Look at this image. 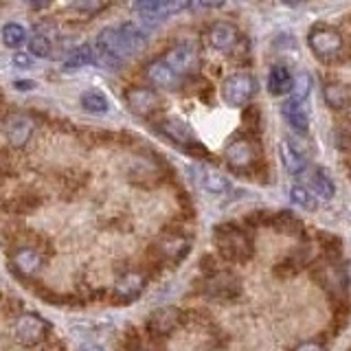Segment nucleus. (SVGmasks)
<instances>
[{
    "label": "nucleus",
    "instance_id": "f257e3e1",
    "mask_svg": "<svg viewBox=\"0 0 351 351\" xmlns=\"http://www.w3.org/2000/svg\"><path fill=\"white\" fill-rule=\"evenodd\" d=\"M147 44V33L136 22H123L119 27H106L95 40L97 64L106 69H121L128 58Z\"/></svg>",
    "mask_w": 351,
    "mask_h": 351
},
{
    "label": "nucleus",
    "instance_id": "f03ea898",
    "mask_svg": "<svg viewBox=\"0 0 351 351\" xmlns=\"http://www.w3.org/2000/svg\"><path fill=\"white\" fill-rule=\"evenodd\" d=\"M215 241H217L219 252H222L228 261H246L252 252L248 235L235 226H219L215 230Z\"/></svg>",
    "mask_w": 351,
    "mask_h": 351
},
{
    "label": "nucleus",
    "instance_id": "7ed1b4c3",
    "mask_svg": "<svg viewBox=\"0 0 351 351\" xmlns=\"http://www.w3.org/2000/svg\"><path fill=\"white\" fill-rule=\"evenodd\" d=\"M257 90V82L255 77H250L246 73H235V75H228L226 80L219 86V93H222L224 104L230 108H244L252 95Z\"/></svg>",
    "mask_w": 351,
    "mask_h": 351
},
{
    "label": "nucleus",
    "instance_id": "20e7f679",
    "mask_svg": "<svg viewBox=\"0 0 351 351\" xmlns=\"http://www.w3.org/2000/svg\"><path fill=\"white\" fill-rule=\"evenodd\" d=\"M307 44L312 53L321 60H332L343 51V36L340 31L329 25H314L307 33Z\"/></svg>",
    "mask_w": 351,
    "mask_h": 351
},
{
    "label": "nucleus",
    "instance_id": "39448f33",
    "mask_svg": "<svg viewBox=\"0 0 351 351\" xmlns=\"http://www.w3.org/2000/svg\"><path fill=\"white\" fill-rule=\"evenodd\" d=\"M51 325L40 314L25 312L14 321V338L25 347H36L49 336Z\"/></svg>",
    "mask_w": 351,
    "mask_h": 351
},
{
    "label": "nucleus",
    "instance_id": "423d86ee",
    "mask_svg": "<svg viewBox=\"0 0 351 351\" xmlns=\"http://www.w3.org/2000/svg\"><path fill=\"white\" fill-rule=\"evenodd\" d=\"M125 104L136 117H152L162 106L160 95L147 86H132L125 90Z\"/></svg>",
    "mask_w": 351,
    "mask_h": 351
},
{
    "label": "nucleus",
    "instance_id": "0eeeda50",
    "mask_svg": "<svg viewBox=\"0 0 351 351\" xmlns=\"http://www.w3.org/2000/svg\"><path fill=\"white\" fill-rule=\"evenodd\" d=\"M36 132V119L27 112H11L5 119V136L11 147H25Z\"/></svg>",
    "mask_w": 351,
    "mask_h": 351
},
{
    "label": "nucleus",
    "instance_id": "6e6552de",
    "mask_svg": "<svg viewBox=\"0 0 351 351\" xmlns=\"http://www.w3.org/2000/svg\"><path fill=\"white\" fill-rule=\"evenodd\" d=\"M162 60L182 77V75H189L197 69V64H200V55H197V49L193 47V44L180 42L165 53Z\"/></svg>",
    "mask_w": 351,
    "mask_h": 351
},
{
    "label": "nucleus",
    "instance_id": "1a4fd4ad",
    "mask_svg": "<svg viewBox=\"0 0 351 351\" xmlns=\"http://www.w3.org/2000/svg\"><path fill=\"white\" fill-rule=\"evenodd\" d=\"M11 266L14 270L20 274V277L25 279H33L38 277L44 268V257L38 248L33 246H20L14 250V255H11Z\"/></svg>",
    "mask_w": 351,
    "mask_h": 351
},
{
    "label": "nucleus",
    "instance_id": "9d476101",
    "mask_svg": "<svg viewBox=\"0 0 351 351\" xmlns=\"http://www.w3.org/2000/svg\"><path fill=\"white\" fill-rule=\"evenodd\" d=\"M145 80L152 86L162 88V90H176V88L180 86L182 77L176 73L162 58H156L145 64Z\"/></svg>",
    "mask_w": 351,
    "mask_h": 351
},
{
    "label": "nucleus",
    "instance_id": "9b49d317",
    "mask_svg": "<svg viewBox=\"0 0 351 351\" xmlns=\"http://www.w3.org/2000/svg\"><path fill=\"white\" fill-rule=\"evenodd\" d=\"M158 130L162 132L165 136L169 141H173L176 145H195V134H193V128L186 123V121L178 119V117H169V119H162L158 123Z\"/></svg>",
    "mask_w": 351,
    "mask_h": 351
},
{
    "label": "nucleus",
    "instance_id": "f8f14e48",
    "mask_svg": "<svg viewBox=\"0 0 351 351\" xmlns=\"http://www.w3.org/2000/svg\"><path fill=\"white\" fill-rule=\"evenodd\" d=\"M204 290L208 296H213V299H233V296L239 294V279L233 277L230 272H217L213 274L211 279L206 281Z\"/></svg>",
    "mask_w": 351,
    "mask_h": 351
},
{
    "label": "nucleus",
    "instance_id": "ddd939ff",
    "mask_svg": "<svg viewBox=\"0 0 351 351\" xmlns=\"http://www.w3.org/2000/svg\"><path fill=\"white\" fill-rule=\"evenodd\" d=\"M237 29L230 25V22H213L206 31V40L215 51H230L237 44Z\"/></svg>",
    "mask_w": 351,
    "mask_h": 351
},
{
    "label": "nucleus",
    "instance_id": "4468645a",
    "mask_svg": "<svg viewBox=\"0 0 351 351\" xmlns=\"http://www.w3.org/2000/svg\"><path fill=\"white\" fill-rule=\"evenodd\" d=\"M184 3H169V0H147V3H138L134 9L143 16V20H165L173 14L184 9Z\"/></svg>",
    "mask_w": 351,
    "mask_h": 351
},
{
    "label": "nucleus",
    "instance_id": "2eb2a0df",
    "mask_svg": "<svg viewBox=\"0 0 351 351\" xmlns=\"http://www.w3.org/2000/svg\"><path fill=\"white\" fill-rule=\"evenodd\" d=\"M191 171L195 176V180L200 182L202 189L208 191V193L222 195V193H226L230 189V182L224 178L222 173L208 169V167H204V165H195V167H191Z\"/></svg>",
    "mask_w": 351,
    "mask_h": 351
},
{
    "label": "nucleus",
    "instance_id": "dca6fc26",
    "mask_svg": "<svg viewBox=\"0 0 351 351\" xmlns=\"http://www.w3.org/2000/svg\"><path fill=\"white\" fill-rule=\"evenodd\" d=\"M145 288V277L136 270H128L114 281V294L119 299H136V296Z\"/></svg>",
    "mask_w": 351,
    "mask_h": 351
},
{
    "label": "nucleus",
    "instance_id": "f3484780",
    "mask_svg": "<svg viewBox=\"0 0 351 351\" xmlns=\"http://www.w3.org/2000/svg\"><path fill=\"white\" fill-rule=\"evenodd\" d=\"M281 117L285 119V123L296 132H307V128H310V117L305 112L303 101H296L292 97L285 99L281 104Z\"/></svg>",
    "mask_w": 351,
    "mask_h": 351
},
{
    "label": "nucleus",
    "instance_id": "a211bd4d",
    "mask_svg": "<svg viewBox=\"0 0 351 351\" xmlns=\"http://www.w3.org/2000/svg\"><path fill=\"white\" fill-rule=\"evenodd\" d=\"M180 323V312L176 310V307H160V310H156L152 316H149V332L154 334H171L176 327H178Z\"/></svg>",
    "mask_w": 351,
    "mask_h": 351
},
{
    "label": "nucleus",
    "instance_id": "6ab92c4d",
    "mask_svg": "<svg viewBox=\"0 0 351 351\" xmlns=\"http://www.w3.org/2000/svg\"><path fill=\"white\" fill-rule=\"evenodd\" d=\"M279 152H281V160H283L285 171H290L292 176H296V173H303V171L307 169V158H305V154H303L299 147H296L290 138H285V141L281 143Z\"/></svg>",
    "mask_w": 351,
    "mask_h": 351
},
{
    "label": "nucleus",
    "instance_id": "aec40b11",
    "mask_svg": "<svg viewBox=\"0 0 351 351\" xmlns=\"http://www.w3.org/2000/svg\"><path fill=\"white\" fill-rule=\"evenodd\" d=\"M224 158L233 165V167H246V165L252 162V158H255V149H252V145L248 141H230L226 149H224Z\"/></svg>",
    "mask_w": 351,
    "mask_h": 351
},
{
    "label": "nucleus",
    "instance_id": "412c9836",
    "mask_svg": "<svg viewBox=\"0 0 351 351\" xmlns=\"http://www.w3.org/2000/svg\"><path fill=\"white\" fill-rule=\"evenodd\" d=\"M158 252H160L162 259L178 261L186 255V252H189V239L182 237V235H167V237L160 239Z\"/></svg>",
    "mask_w": 351,
    "mask_h": 351
},
{
    "label": "nucleus",
    "instance_id": "4be33fe9",
    "mask_svg": "<svg viewBox=\"0 0 351 351\" xmlns=\"http://www.w3.org/2000/svg\"><path fill=\"white\" fill-rule=\"evenodd\" d=\"M90 64H97V55H95V47L93 44H80V47H75L69 58L64 60V71H77V69H84V66H90Z\"/></svg>",
    "mask_w": 351,
    "mask_h": 351
},
{
    "label": "nucleus",
    "instance_id": "5701e85b",
    "mask_svg": "<svg viewBox=\"0 0 351 351\" xmlns=\"http://www.w3.org/2000/svg\"><path fill=\"white\" fill-rule=\"evenodd\" d=\"M307 189L314 193V197H323V200H329V197H334L336 193L332 178L321 169H314L307 173Z\"/></svg>",
    "mask_w": 351,
    "mask_h": 351
},
{
    "label": "nucleus",
    "instance_id": "b1692460",
    "mask_svg": "<svg viewBox=\"0 0 351 351\" xmlns=\"http://www.w3.org/2000/svg\"><path fill=\"white\" fill-rule=\"evenodd\" d=\"M268 88L272 95H285V93H292L294 88V77L288 71V66H272V71L268 75Z\"/></svg>",
    "mask_w": 351,
    "mask_h": 351
},
{
    "label": "nucleus",
    "instance_id": "393cba45",
    "mask_svg": "<svg viewBox=\"0 0 351 351\" xmlns=\"http://www.w3.org/2000/svg\"><path fill=\"white\" fill-rule=\"evenodd\" d=\"M323 99H325V104H327L329 108L343 110V108L349 106L351 95H349V88H347V86L338 84V82H329V84H325V88H323Z\"/></svg>",
    "mask_w": 351,
    "mask_h": 351
},
{
    "label": "nucleus",
    "instance_id": "a878e982",
    "mask_svg": "<svg viewBox=\"0 0 351 351\" xmlns=\"http://www.w3.org/2000/svg\"><path fill=\"white\" fill-rule=\"evenodd\" d=\"M27 47H29V53L33 55V58L47 60V58H51V53H53V49H55V44H53V38L49 36V33L40 27V29L29 38V44H27Z\"/></svg>",
    "mask_w": 351,
    "mask_h": 351
},
{
    "label": "nucleus",
    "instance_id": "bb28decb",
    "mask_svg": "<svg viewBox=\"0 0 351 351\" xmlns=\"http://www.w3.org/2000/svg\"><path fill=\"white\" fill-rule=\"evenodd\" d=\"M0 38H3V44L9 49H20V47H25V44H29V33L25 27L18 25V22H7L3 31H0Z\"/></svg>",
    "mask_w": 351,
    "mask_h": 351
},
{
    "label": "nucleus",
    "instance_id": "cd10ccee",
    "mask_svg": "<svg viewBox=\"0 0 351 351\" xmlns=\"http://www.w3.org/2000/svg\"><path fill=\"white\" fill-rule=\"evenodd\" d=\"M82 108L90 114H106L110 110V101L104 93L99 90H86L82 95Z\"/></svg>",
    "mask_w": 351,
    "mask_h": 351
},
{
    "label": "nucleus",
    "instance_id": "c85d7f7f",
    "mask_svg": "<svg viewBox=\"0 0 351 351\" xmlns=\"http://www.w3.org/2000/svg\"><path fill=\"white\" fill-rule=\"evenodd\" d=\"M290 200L296 206H301L303 211H314V208H316V197H314V193L307 189V186H303V184H294L292 186V189H290Z\"/></svg>",
    "mask_w": 351,
    "mask_h": 351
},
{
    "label": "nucleus",
    "instance_id": "c756f323",
    "mask_svg": "<svg viewBox=\"0 0 351 351\" xmlns=\"http://www.w3.org/2000/svg\"><path fill=\"white\" fill-rule=\"evenodd\" d=\"M310 88H312V80L307 73H301L299 77L294 80V88H292V99L296 101H303V99L310 95Z\"/></svg>",
    "mask_w": 351,
    "mask_h": 351
},
{
    "label": "nucleus",
    "instance_id": "7c9ffc66",
    "mask_svg": "<svg viewBox=\"0 0 351 351\" xmlns=\"http://www.w3.org/2000/svg\"><path fill=\"white\" fill-rule=\"evenodd\" d=\"M73 9H77V11H84V14H88V16H93V14H97V11H101V9H106V5L104 3H75V5H71Z\"/></svg>",
    "mask_w": 351,
    "mask_h": 351
},
{
    "label": "nucleus",
    "instance_id": "2f4dec72",
    "mask_svg": "<svg viewBox=\"0 0 351 351\" xmlns=\"http://www.w3.org/2000/svg\"><path fill=\"white\" fill-rule=\"evenodd\" d=\"M294 351H323V345L316 343V340H305V343L296 345Z\"/></svg>",
    "mask_w": 351,
    "mask_h": 351
},
{
    "label": "nucleus",
    "instance_id": "473e14b6",
    "mask_svg": "<svg viewBox=\"0 0 351 351\" xmlns=\"http://www.w3.org/2000/svg\"><path fill=\"white\" fill-rule=\"evenodd\" d=\"M14 88H16V90L27 93V90H33V88H36V82H31V80H16Z\"/></svg>",
    "mask_w": 351,
    "mask_h": 351
},
{
    "label": "nucleus",
    "instance_id": "72a5a7b5",
    "mask_svg": "<svg viewBox=\"0 0 351 351\" xmlns=\"http://www.w3.org/2000/svg\"><path fill=\"white\" fill-rule=\"evenodd\" d=\"M11 62H14L16 66H29L31 58H29V55H25V53H16L14 58H11Z\"/></svg>",
    "mask_w": 351,
    "mask_h": 351
},
{
    "label": "nucleus",
    "instance_id": "f704fd0d",
    "mask_svg": "<svg viewBox=\"0 0 351 351\" xmlns=\"http://www.w3.org/2000/svg\"><path fill=\"white\" fill-rule=\"evenodd\" d=\"M82 351H104V347H99V345H84Z\"/></svg>",
    "mask_w": 351,
    "mask_h": 351
},
{
    "label": "nucleus",
    "instance_id": "c9c22d12",
    "mask_svg": "<svg viewBox=\"0 0 351 351\" xmlns=\"http://www.w3.org/2000/svg\"><path fill=\"white\" fill-rule=\"evenodd\" d=\"M138 351H147V349H138Z\"/></svg>",
    "mask_w": 351,
    "mask_h": 351
}]
</instances>
